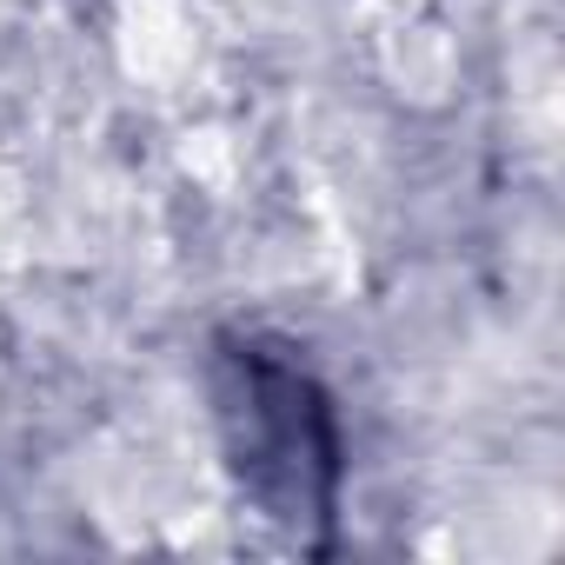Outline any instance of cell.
<instances>
[{"label": "cell", "instance_id": "obj_1", "mask_svg": "<svg viewBox=\"0 0 565 565\" xmlns=\"http://www.w3.org/2000/svg\"><path fill=\"white\" fill-rule=\"evenodd\" d=\"M213 419L239 499L300 545H327L347 479V439L313 366L266 333L213 347Z\"/></svg>", "mask_w": 565, "mask_h": 565}]
</instances>
